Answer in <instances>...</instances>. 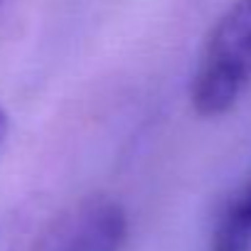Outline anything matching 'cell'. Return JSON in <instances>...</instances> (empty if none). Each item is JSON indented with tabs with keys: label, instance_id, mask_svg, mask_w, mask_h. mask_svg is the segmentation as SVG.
Returning a JSON list of instances; mask_svg holds the SVG:
<instances>
[{
	"label": "cell",
	"instance_id": "cell-1",
	"mask_svg": "<svg viewBox=\"0 0 251 251\" xmlns=\"http://www.w3.org/2000/svg\"><path fill=\"white\" fill-rule=\"evenodd\" d=\"M251 84V0L236 3L212 27L197 69L190 101L202 118L229 113Z\"/></svg>",
	"mask_w": 251,
	"mask_h": 251
},
{
	"label": "cell",
	"instance_id": "cell-2",
	"mask_svg": "<svg viewBox=\"0 0 251 251\" xmlns=\"http://www.w3.org/2000/svg\"><path fill=\"white\" fill-rule=\"evenodd\" d=\"M128 219L118 202L91 197L64 212L32 251H121Z\"/></svg>",
	"mask_w": 251,
	"mask_h": 251
},
{
	"label": "cell",
	"instance_id": "cell-3",
	"mask_svg": "<svg viewBox=\"0 0 251 251\" xmlns=\"http://www.w3.org/2000/svg\"><path fill=\"white\" fill-rule=\"evenodd\" d=\"M8 126H10L8 113H5L3 106H0V146H3V141H5V136H8Z\"/></svg>",
	"mask_w": 251,
	"mask_h": 251
},
{
	"label": "cell",
	"instance_id": "cell-4",
	"mask_svg": "<svg viewBox=\"0 0 251 251\" xmlns=\"http://www.w3.org/2000/svg\"><path fill=\"white\" fill-rule=\"evenodd\" d=\"M0 3H3V0H0Z\"/></svg>",
	"mask_w": 251,
	"mask_h": 251
}]
</instances>
